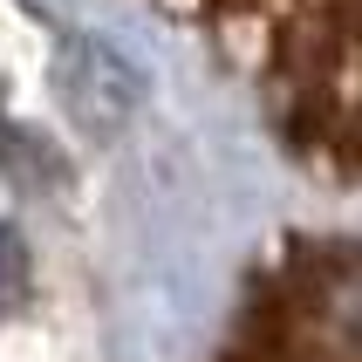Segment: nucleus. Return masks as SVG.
I'll use <instances>...</instances> for the list:
<instances>
[{"label":"nucleus","mask_w":362,"mask_h":362,"mask_svg":"<svg viewBox=\"0 0 362 362\" xmlns=\"http://www.w3.org/2000/svg\"><path fill=\"white\" fill-rule=\"evenodd\" d=\"M0 171H7L21 192H35V199L69 192V158H62L48 137H35L28 123H7V130H0Z\"/></svg>","instance_id":"f03ea898"},{"label":"nucleus","mask_w":362,"mask_h":362,"mask_svg":"<svg viewBox=\"0 0 362 362\" xmlns=\"http://www.w3.org/2000/svg\"><path fill=\"white\" fill-rule=\"evenodd\" d=\"M55 96H62V110L76 117V130L110 137V130H123V117L137 110L144 82H137V69H130L110 41L69 35L62 55H55Z\"/></svg>","instance_id":"f257e3e1"},{"label":"nucleus","mask_w":362,"mask_h":362,"mask_svg":"<svg viewBox=\"0 0 362 362\" xmlns=\"http://www.w3.org/2000/svg\"><path fill=\"white\" fill-rule=\"evenodd\" d=\"M28 281H35V260H28V240L14 226H0V322L28 301Z\"/></svg>","instance_id":"7ed1b4c3"}]
</instances>
